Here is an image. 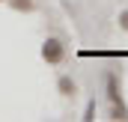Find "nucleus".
Wrapping results in <instances>:
<instances>
[{
	"label": "nucleus",
	"instance_id": "nucleus-1",
	"mask_svg": "<svg viewBox=\"0 0 128 122\" xmlns=\"http://www.w3.org/2000/svg\"><path fill=\"white\" fill-rule=\"evenodd\" d=\"M104 92H107V104H110V119H128V104L122 101L119 78H116L113 72L104 78Z\"/></svg>",
	"mask_w": 128,
	"mask_h": 122
},
{
	"label": "nucleus",
	"instance_id": "nucleus-2",
	"mask_svg": "<svg viewBox=\"0 0 128 122\" xmlns=\"http://www.w3.org/2000/svg\"><path fill=\"white\" fill-rule=\"evenodd\" d=\"M42 60L48 62V66H60V62L66 60V45H63V39L48 36V39L42 42Z\"/></svg>",
	"mask_w": 128,
	"mask_h": 122
},
{
	"label": "nucleus",
	"instance_id": "nucleus-3",
	"mask_svg": "<svg viewBox=\"0 0 128 122\" xmlns=\"http://www.w3.org/2000/svg\"><path fill=\"white\" fill-rule=\"evenodd\" d=\"M57 90H60V95H63V98H74V92H78V84H74L68 74H63V78L57 80Z\"/></svg>",
	"mask_w": 128,
	"mask_h": 122
},
{
	"label": "nucleus",
	"instance_id": "nucleus-4",
	"mask_svg": "<svg viewBox=\"0 0 128 122\" xmlns=\"http://www.w3.org/2000/svg\"><path fill=\"white\" fill-rule=\"evenodd\" d=\"M15 12H33V0H6Z\"/></svg>",
	"mask_w": 128,
	"mask_h": 122
},
{
	"label": "nucleus",
	"instance_id": "nucleus-5",
	"mask_svg": "<svg viewBox=\"0 0 128 122\" xmlns=\"http://www.w3.org/2000/svg\"><path fill=\"white\" fill-rule=\"evenodd\" d=\"M80 119H84V122H92V119H96V101H86V110H84Z\"/></svg>",
	"mask_w": 128,
	"mask_h": 122
},
{
	"label": "nucleus",
	"instance_id": "nucleus-6",
	"mask_svg": "<svg viewBox=\"0 0 128 122\" xmlns=\"http://www.w3.org/2000/svg\"><path fill=\"white\" fill-rule=\"evenodd\" d=\"M119 27H122V30H128V9L119 15Z\"/></svg>",
	"mask_w": 128,
	"mask_h": 122
},
{
	"label": "nucleus",
	"instance_id": "nucleus-7",
	"mask_svg": "<svg viewBox=\"0 0 128 122\" xmlns=\"http://www.w3.org/2000/svg\"><path fill=\"white\" fill-rule=\"evenodd\" d=\"M0 3H3V0H0Z\"/></svg>",
	"mask_w": 128,
	"mask_h": 122
}]
</instances>
